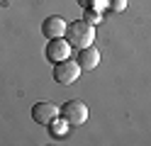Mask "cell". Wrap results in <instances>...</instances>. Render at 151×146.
<instances>
[{"label":"cell","instance_id":"obj_1","mask_svg":"<svg viewBox=\"0 0 151 146\" xmlns=\"http://www.w3.org/2000/svg\"><path fill=\"white\" fill-rule=\"evenodd\" d=\"M66 39L73 49H86L95 42V27L88 24L86 19H78V22H68L66 27Z\"/></svg>","mask_w":151,"mask_h":146},{"label":"cell","instance_id":"obj_2","mask_svg":"<svg viewBox=\"0 0 151 146\" xmlns=\"http://www.w3.org/2000/svg\"><path fill=\"white\" fill-rule=\"evenodd\" d=\"M81 71L83 68L76 58H66V61L54 63V81L61 83V85H73L81 78Z\"/></svg>","mask_w":151,"mask_h":146},{"label":"cell","instance_id":"obj_3","mask_svg":"<svg viewBox=\"0 0 151 146\" xmlns=\"http://www.w3.org/2000/svg\"><path fill=\"white\" fill-rule=\"evenodd\" d=\"M61 117L68 122V127L86 124L88 122V105L81 102V100H68V102H63V107H61Z\"/></svg>","mask_w":151,"mask_h":146},{"label":"cell","instance_id":"obj_4","mask_svg":"<svg viewBox=\"0 0 151 146\" xmlns=\"http://www.w3.org/2000/svg\"><path fill=\"white\" fill-rule=\"evenodd\" d=\"M71 44H68V39L66 37H59V39H49V44H46L44 49V56H46V61H51V63H59V61H66V58L71 56Z\"/></svg>","mask_w":151,"mask_h":146},{"label":"cell","instance_id":"obj_5","mask_svg":"<svg viewBox=\"0 0 151 146\" xmlns=\"http://www.w3.org/2000/svg\"><path fill=\"white\" fill-rule=\"evenodd\" d=\"M59 114H61V110H59L54 102L42 100V102H34V105H32V119H34L37 124H44V127H46L51 119H56Z\"/></svg>","mask_w":151,"mask_h":146},{"label":"cell","instance_id":"obj_6","mask_svg":"<svg viewBox=\"0 0 151 146\" xmlns=\"http://www.w3.org/2000/svg\"><path fill=\"white\" fill-rule=\"evenodd\" d=\"M66 27H68V22H66L63 17L59 15H49L42 22V34L46 39H59V37H66Z\"/></svg>","mask_w":151,"mask_h":146},{"label":"cell","instance_id":"obj_7","mask_svg":"<svg viewBox=\"0 0 151 146\" xmlns=\"http://www.w3.org/2000/svg\"><path fill=\"white\" fill-rule=\"evenodd\" d=\"M76 61L81 63L83 71H93L98 63H100V51L95 46H86V49H78V58Z\"/></svg>","mask_w":151,"mask_h":146},{"label":"cell","instance_id":"obj_8","mask_svg":"<svg viewBox=\"0 0 151 146\" xmlns=\"http://www.w3.org/2000/svg\"><path fill=\"white\" fill-rule=\"evenodd\" d=\"M66 124H68L66 119H59V117H56V119H51L46 127H49V134L51 136H63L66 134Z\"/></svg>","mask_w":151,"mask_h":146},{"label":"cell","instance_id":"obj_9","mask_svg":"<svg viewBox=\"0 0 151 146\" xmlns=\"http://www.w3.org/2000/svg\"><path fill=\"white\" fill-rule=\"evenodd\" d=\"M83 19H86L88 24H93V27H95V24H100V19H102V15L98 12L95 7H86V15H83Z\"/></svg>","mask_w":151,"mask_h":146},{"label":"cell","instance_id":"obj_10","mask_svg":"<svg viewBox=\"0 0 151 146\" xmlns=\"http://www.w3.org/2000/svg\"><path fill=\"white\" fill-rule=\"evenodd\" d=\"M105 7L110 12H124L127 10V0H105Z\"/></svg>","mask_w":151,"mask_h":146},{"label":"cell","instance_id":"obj_11","mask_svg":"<svg viewBox=\"0 0 151 146\" xmlns=\"http://www.w3.org/2000/svg\"><path fill=\"white\" fill-rule=\"evenodd\" d=\"M76 3H78L83 10H86V7H93V5H95V0H76Z\"/></svg>","mask_w":151,"mask_h":146}]
</instances>
